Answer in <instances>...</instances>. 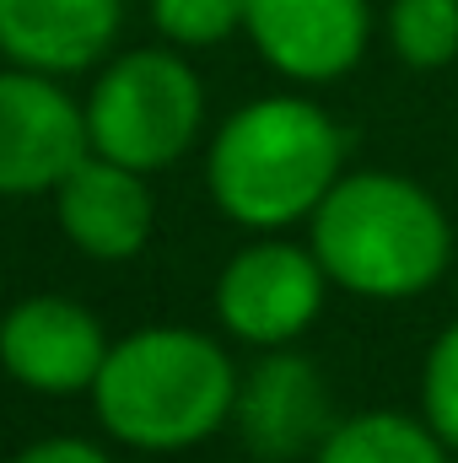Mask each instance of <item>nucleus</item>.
<instances>
[{"instance_id": "f257e3e1", "label": "nucleus", "mask_w": 458, "mask_h": 463, "mask_svg": "<svg viewBox=\"0 0 458 463\" xmlns=\"http://www.w3.org/2000/svg\"><path fill=\"white\" fill-rule=\"evenodd\" d=\"M92 404L124 448L178 453L205 442L232 415L237 372L227 350L195 329H140L109 350Z\"/></svg>"}, {"instance_id": "f03ea898", "label": "nucleus", "mask_w": 458, "mask_h": 463, "mask_svg": "<svg viewBox=\"0 0 458 463\" xmlns=\"http://www.w3.org/2000/svg\"><path fill=\"white\" fill-rule=\"evenodd\" d=\"M345 135L319 103L259 98L222 124L211 146V194L232 222L259 232L291 227L340 184Z\"/></svg>"}, {"instance_id": "7ed1b4c3", "label": "nucleus", "mask_w": 458, "mask_h": 463, "mask_svg": "<svg viewBox=\"0 0 458 463\" xmlns=\"http://www.w3.org/2000/svg\"><path fill=\"white\" fill-rule=\"evenodd\" d=\"M313 253L324 275L356 297H415L453 253L437 200L399 173H350L313 211Z\"/></svg>"}, {"instance_id": "20e7f679", "label": "nucleus", "mask_w": 458, "mask_h": 463, "mask_svg": "<svg viewBox=\"0 0 458 463\" xmlns=\"http://www.w3.org/2000/svg\"><path fill=\"white\" fill-rule=\"evenodd\" d=\"M205 118L200 76L167 49H135L114 60L87 98V140L135 173L178 162Z\"/></svg>"}, {"instance_id": "39448f33", "label": "nucleus", "mask_w": 458, "mask_h": 463, "mask_svg": "<svg viewBox=\"0 0 458 463\" xmlns=\"http://www.w3.org/2000/svg\"><path fill=\"white\" fill-rule=\"evenodd\" d=\"M324 264L313 248L297 242H253L222 269L216 313L248 345H286L297 340L324 307Z\"/></svg>"}, {"instance_id": "423d86ee", "label": "nucleus", "mask_w": 458, "mask_h": 463, "mask_svg": "<svg viewBox=\"0 0 458 463\" xmlns=\"http://www.w3.org/2000/svg\"><path fill=\"white\" fill-rule=\"evenodd\" d=\"M87 151V114L43 71H0V194L60 189Z\"/></svg>"}, {"instance_id": "0eeeda50", "label": "nucleus", "mask_w": 458, "mask_h": 463, "mask_svg": "<svg viewBox=\"0 0 458 463\" xmlns=\"http://www.w3.org/2000/svg\"><path fill=\"white\" fill-rule=\"evenodd\" d=\"M253 49L291 81H335L367 49V0H243Z\"/></svg>"}, {"instance_id": "6e6552de", "label": "nucleus", "mask_w": 458, "mask_h": 463, "mask_svg": "<svg viewBox=\"0 0 458 463\" xmlns=\"http://www.w3.org/2000/svg\"><path fill=\"white\" fill-rule=\"evenodd\" d=\"M109 361V340L81 302L33 297L0 318V366L38 393H76L92 388Z\"/></svg>"}, {"instance_id": "1a4fd4ad", "label": "nucleus", "mask_w": 458, "mask_h": 463, "mask_svg": "<svg viewBox=\"0 0 458 463\" xmlns=\"http://www.w3.org/2000/svg\"><path fill=\"white\" fill-rule=\"evenodd\" d=\"M232 415L259 458H297L335 431L329 426V388L308 355H264L237 383Z\"/></svg>"}, {"instance_id": "9d476101", "label": "nucleus", "mask_w": 458, "mask_h": 463, "mask_svg": "<svg viewBox=\"0 0 458 463\" xmlns=\"http://www.w3.org/2000/svg\"><path fill=\"white\" fill-rule=\"evenodd\" d=\"M54 211L65 237L92 259H129L151 237V189L114 156H81L60 178Z\"/></svg>"}, {"instance_id": "9b49d317", "label": "nucleus", "mask_w": 458, "mask_h": 463, "mask_svg": "<svg viewBox=\"0 0 458 463\" xmlns=\"http://www.w3.org/2000/svg\"><path fill=\"white\" fill-rule=\"evenodd\" d=\"M124 0H0V54L65 76L103 60L119 38Z\"/></svg>"}, {"instance_id": "f8f14e48", "label": "nucleus", "mask_w": 458, "mask_h": 463, "mask_svg": "<svg viewBox=\"0 0 458 463\" xmlns=\"http://www.w3.org/2000/svg\"><path fill=\"white\" fill-rule=\"evenodd\" d=\"M448 442L432 431V420H410V415H356L340 420L324 442L313 463H448Z\"/></svg>"}, {"instance_id": "ddd939ff", "label": "nucleus", "mask_w": 458, "mask_h": 463, "mask_svg": "<svg viewBox=\"0 0 458 463\" xmlns=\"http://www.w3.org/2000/svg\"><path fill=\"white\" fill-rule=\"evenodd\" d=\"M394 49L415 71H443L458 60V0H394Z\"/></svg>"}, {"instance_id": "4468645a", "label": "nucleus", "mask_w": 458, "mask_h": 463, "mask_svg": "<svg viewBox=\"0 0 458 463\" xmlns=\"http://www.w3.org/2000/svg\"><path fill=\"white\" fill-rule=\"evenodd\" d=\"M151 16L173 43L205 49L243 27V0H151Z\"/></svg>"}, {"instance_id": "2eb2a0df", "label": "nucleus", "mask_w": 458, "mask_h": 463, "mask_svg": "<svg viewBox=\"0 0 458 463\" xmlns=\"http://www.w3.org/2000/svg\"><path fill=\"white\" fill-rule=\"evenodd\" d=\"M421 410L432 420V431L458 453V324L432 345L426 372H421Z\"/></svg>"}, {"instance_id": "dca6fc26", "label": "nucleus", "mask_w": 458, "mask_h": 463, "mask_svg": "<svg viewBox=\"0 0 458 463\" xmlns=\"http://www.w3.org/2000/svg\"><path fill=\"white\" fill-rule=\"evenodd\" d=\"M11 463H109V453L81 442V437H49V442L27 448L22 458H11Z\"/></svg>"}]
</instances>
